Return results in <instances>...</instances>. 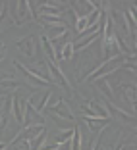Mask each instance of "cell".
Instances as JSON below:
<instances>
[{"label":"cell","mask_w":137,"mask_h":150,"mask_svg":"<svg viewBox=\"0 0 137 150\" xmlns=\"http://www.w3.org/2000/svg\"><path fill=\"white\" fill-rule=\"evenodd\" d=\"M10 108L14 110V117L19 125H23V112H25V98H21L19 94H14L10 98Z\"/></svg>","instance_id":"5b68a950"},{"label":"cell","mask_w":137,"mask_h":150,"mask_svg":"<svg viewBox=\"0 0 137 150\" xmlns=\"http://www.w3.org/2000/svg\"><path fill=\"white\" fill-rule=\"evenodd\" d=\"M50 96H52V91H46V93H35V94H31L29 96V100H27V104L33 108L35 112H39V114H43L44 112V108L49 106V100H50Z\"/></svg>","instance_id":"3957f363"},{"label":"cell","mask_w":137,"mask_h":150,"mask_svg":"<svg viewBox=\"0 0 137 150\" xmlns=\"http://www.w3.org/2000/svg\"><path fill=\"white\" fill-rule=\"evenodd\" d=\"M0 87H14V88H18L19 87V83H18V81H16V79H14V77H6V79H2V81H0Z\"/></svg>","instance_id":"2e32d148"},{"label":"cell","mask_w":137,"mask_h":150,"mask_svg":"<svg viewBox=\"0 0 137 150\" xmlns=\"http://www.w3.org/2000/svg\"><path fill=\"white\" fill-rule=\"evenodd\" d=\"M81 142H83V135H81V127L73 125V135H71V150H81Z\"/></svg>","instance_id":"4fadbf2b"},{"label":"cell","mask_w":137,"mask_h":150,"mask_svg":"<svg viewBox=\"0 0 137 150\" xmlns=\"http://www.w3.org/2000/svg\"><path fill=\"white\" fill-rule=\"evenodd\" d=\"M23 125H44V117L43 114L35 112L25 100V112H23Z\"/></svg>","instance_id":"52a82bcc"},{"label":"cell","mask_w":137,"mask_h":150,"mask_svg":"<svg viewBox=\"0 0 137 150\" xmlns=\"http://www.w3.org/2000/svg\"><path fill=\"white\" fill-rule=\"evenodd\" d=\"M44 112H46L49 115H56V117H60V119H73L71 110L68 108V104L62 100V98H58V102L49 104V106L44 108Z\"/></svg>","instance_id":"7a4b0ae2"},{"label":"cell","mask_w":137,"mask_h":150,"mask_svg":"<svg viewBox=\"0 0 137 150\" xmlns=\"http://www.w3.org/2000/svg\"><path fill=\"white\" fill-rule=\"evenodd\" d=\"M14 66H16V67H18V69L21 71L23 75H25V79L29 81V83H31L33 87H52V85H49V83H46V81L39 79V77H37V75L33 73V71L29 69V67H27V66H23L21 62H18V60H16V62H14Z\"/></svg>","instance_id":"8992f818"},{"label":"cell","mask_w":137,"mask_h":150,"mask_svg":"<svg viewBox=\"0 0 137 150\" xmlns=\"http://www.w3.org/2000/svg\"><path fill=\"white\" fill-rule=\"evenodd\" d=\"M104 104H106V110H108V115H110V119L122 117L124 121H133V114H126L122 108H118L116 104H112V102H104Z\"/></svg>","instance_id":"9c48e42d"},{"label":"cell","mask_w":137,"mask_h":150,"mask_svg":"<svg viewBox=\"0 0 137 150\" xmlns=\"http://www.w3.org/2000/svg\"><path fill=\"white\" fill-rule=\"evenodd\" d=\"M10 16H12V23L16 27H21V23L25 21V19L31 18V12H29V6H27V2H14V4H10Z\"/></svg>","instance_id":"6da1fadb"},{"label":"cell","mask_w":137,"mask_h":150,"mask_svg":"<svg viewBox=\"0 0 137 150\" xmlns=\"http://www.w3.org/2000/svg\"><path fill=\"white\" fill-rule=\"evenodd\" d=\"M58 58H60V60H71V58H73V44H71V40L64 42V46L60 48V52H58Z\"/></svg>","instance_id":"5bb4252c"},{"label":"cell","mask_w":137,"mask_h":150,"mask_svg":"<svg viewBox=\"0 0 137 150\" xmlns=\"http://www.w3.org/2000/svg\"><path fill=\"white\" fill-rule=\"evenodd\" d=\"M46 67H49V73H52L50 75V79H52V83L54 85H62L66 91H71V85L68 83V79H66V75L62 73V69L56 66V64H52V62H46Z\"/></svg>","instance_id":"277c9868"},{"label":"cell","mask_w":137,"mask_h":150,"mask_svg":"<svg viewBox=\"0 0 137 150\" xmlns=\"http://www.w3.org/2000/svg\"><path fill=\"white\" fill-rule=\"evenodd\" d=\"M39 46L41 48H44V52H46V58H49V62H52V64H56V54H54V48H52V44H50V40H49V37L46 35H41L39 37Z\"/></svg>","instance_id":"8fae6325"},{"label":"cell","mask_w":137,"mask_h":150,"mask_svg":"<svg viewBox=\"0 0 137 150\" xmlns=\"http://www.w3.org/2000/svg\"><path fill=\"white\" fill-rule=\"evenodd\" d=\"M83 121L89 125V129L93 133H101V129H104V125L110 123V119H101V117H85L83 115Z\"/></svg>","instance_id":"30bf717a"},{"label":"cell","mask_w":137,"mask_h":150,"mask_svg":"<svg viewBox=\"0 0 137 150\" xmlns=\"http://www.w3.org/2000/svg\"><path fill=\"white\" fill-rule=\"evenodd\" d=\"M16 44H18V48L21 50L23 56H27V58L35 56V37L33 35H27V37H23V39H19Z\"/></svg>","instance_id":"ba28073f"},{"label":"cell","mask_w":137,"mask_h":150,"mask_svg":"<svg viewBox=\"0 0 137 150\" xmlns=\"http://www.w3.org/2000/svg\"><path fill=\"white\" fill-rule=\"evenodd\" d=\"M8 148V142H0V150H6Z\"/></svg>","instance_id":"e0dca14e"},{"label":"cell","mask_w":137,"mask_h":150,"mask_svg":"<svg viewBox=\"0 0 137 150\" xmlns=\"http://www.w3.org/2000/svg\"><path fill=\"white\" fill-rule=\"evenodd\" d=\"M97 87L101 88V91H102V93H104L108 98H110V100H114V93H112V88H110V85H108V81H102V79L97 81Z\"/></svg>","instance_id":"9a60e30c"},{"label":"cell","mask_w":137,"mask_h":150,"mask_svg":"<svg viewBox=\"0 0 137 150\" xmlns=\"http://www.w3.org/2000/svg\"><path fill=\"white\" fill-rule=\"evenodd\" d=\"M8 115H10V98L4 104H0V133L8 127Z\"/></svg>","instance_id":"7c38bea8"}]
</instances>
